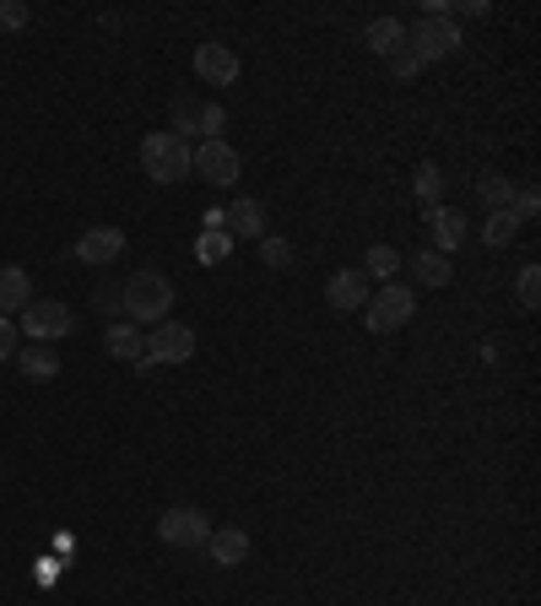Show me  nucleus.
Here are the masks:
<instances>
[{"label": "nucleus", "instance_id": "20", "mask_svg": "<svg viewBox=\"0 0 541 606\" xmlns=\"http://www.w3.org/2000/svg\"><path fill=\"white\" fill-rule=\"evenodd\" d=\"M363 44H369L380 60H390V54H396V49L406 44V27L396 22V16H374V22L363 27Z\"/></svg>", "mask_w": 541, "mask_h": 606}, {"label": "nucleus", "instance_id": "13", "mask_svg": "<svg viewBox=\"0 0 541 606\" xmlns=\"http://www.w3.org/2000/svg\"><path fill=\"white\" fill-rule=\"evenodd\" d=\"M428 228H433L428 250H438V255H455L466 244V211H455V206H428Z\"/></svg>", "mask_w": 541, "mask_h": 606}, {"label": "nucleus", "instance_id": "24", "mask_svg": "<svg viewBox=\"0 0 541 606\" xmlns=\"http://www.w3.org/2000/svg\"><path fill=\"white\" fill-rule=\"evenodd\" d=\"M401 271V255L390 250V244H369L363 250V277H380V282H390Z\"/></svg>", "mask_w": 541, "mask_h": 606}, {"label": "nucleus", "instance_id": "18", "mask_svg": "<svg viewBox=\"0 0 541 606\" xmlns=\"http://www.w3.org/2000/svg\"><path fill=\"white\" fill-rule=\"evenodd\" d=\"M411 277H417L422 288H449V282H455V266H449V255H438V250H417V255H411Z\"/></svg>", "mask_w": 541, "mask_h": 606}, {"label": "nucleus", "instance_id": "26", "mask_svg": "<svg viewBox=\"0 0 541 606\" xmlns=\"http://www.w3.org/2000/svg\"><path fill=\"white\" fill-rule=\"evenodd\" d=\"M261 260H266L270 271H287V266H292V239L266 233V239H261Z\"/></svg>", "mask_w": 541, "mask_h": 606}, {"label": "nucleus", "instance_id": "16", "mask_svg": "<svg viewBox=\"0 0 541 606\" xmlns=\"http://www.w3.org/2000/svg\"><path fill=\"white\" fill-rule=\"evenodd\" d=\"M104 352H109V357H120V363H141V357H146V336H141V325L115 319V325L104 330Z\"/></svg>", "mask_w": 541, "mask_h": 606}, {"label": "nucleus", "instance_id": "30", "mask_svg": "<svg viewBox=\"0 0 541 606\" xmlns=\"http://www.w3.org/2000/svg\"><path fill=\"white\" fill-rule=\"evenodd\" d=\"M509 211H515L520 222H526V217H537V211H541V195L531 190V184H520V190H515V206H509Z\"/></svg>", "mask_w": 541, "mask_h": 606}, {"label": "nucleus", "instance_id": "31", "mask_svg": "<svg viewBox=\"0 0 541 606\" xmlns=\"http://www.w3.org/2000/svg\"><path fill=\"white\" fill-rule=\"evenodd\" d=\"M16 341H22V330L0 314V363H5V357H16Z\"/></svg>", "mask_w": 541, "mask_h": 606}, {"label": "nucleus", "instance_id": "21", "mask_svg": "<svg viewBox=\"0 0 541 606\" xmlns=\"http://www.w3.org/2000/svg\"><path fill=\"white\" fill-rule=\"evenodd\" d=\"M515 190H520V184H515L509 173H482V179H477V201H482L488 211H509V206H515Z\"/></svg>", "mask_w": 541, "mask_h": 606}, {"label": "nucleus", "instance_id": "1", "mask_svg": "<svg viewBox=\"0 0 541 606\" xmlns=\"http://www.w3.org/2000/svg\"><path fill=\"white\" fill-rule=\"evenodd\" d=\"M120 308H125L131 325H163L168 308H173V282L163 271H135L120 288Z\"/></svg>", "mask_w": 541, "mask_h": 606}, {"label": "nucleus", "instance_id": "8", "mask_svg": "<svg viewBox=\"0 0 541 606\" xmlns=\"http://www.w3.org/2000/svg\"><path fill=\"white\" fill-rule=\"evenodd\" d=\"M190 357H195V330H190L184 319L152 325V336H146V363H152V368H163V363H190Z\"/></svg>", "mask_w": 541, "mask_h": 606}, {"label": "nucleus", "instance_id": "28", "mask_svg": "<svg viewBox=\"0 0 541 606\" xmlns=\"http://www.w3.org/2000/svg\"><path fill=\"white\" fill-rule=\"evenodd\" d=\"M27 22H33V11H27L22 0H0V27H5V33H16V27H27Z\"/></svg>", "mask_w": 541, "mask_h": 606}, {"label": "nucleus", "instance_id": "14", "mask_svg": "<svg viewBox=\"0 0 541 606\" xmlns=\"http://www.w3.org/2000/svg\"><path fill=\"white\" fill-rule=\"evenodd\" d=\"M369 293H374V288H369V277H363V271H336V277L325 282V303H330L336 314L363 308V303H369Z\"/></svg>", "mask_w": 541, "mask_h": 606}, {"label": "nucleus", "instance_id": "6", "mask_svg": "<svg viewBox=\"0 0 541 606\" xmlns=\"http://www.w3.org/2000/svg\"><path fill=\"white\" fill-rule=\"evenodd\" d=\"M206 536H212V520H206V509H195V504H173V509H163V520H157V542H163V547L195 553V547H206Z\"/></svg>", "mask_w": 541, "mask_h": 606}, {"label": "nucleus", "instance_id": "5", "mask_svg": "<svg viewBox=\"0 0 541 606\" xmlns=\"http://www.w3.org/2000/svg\"><path fill=\"white\" fill-rule=\"evenodd\" d=\"M411 314H417V293H411V288H401V282H385L380 293H369V303H363V325H369L374 336L401 330Z\"/></svg>", "mask_w": 541, "mask_h": 606}, {"label": "nucleus", "instance_id": "32", "mask_svg": "<svg viewBox=\"0 0 541 606\" xmlns=\"http://www.w3.org/2000/svg\"><path fill=\"white\" fill-rule=\"evenodd\" d=\"M98 308L115 314V308H120V288H98Z\"/></svg>", "mask_w": 541, "mask_h": 606}, {"label": "nucleus", "instance_id": "15", "mask_svg": "<svg viewBox=\"0 0 541 606\" xmlns=\"http://www.w3.org/2000/svg\"><path fill=\"white\" fill-rule=\"evenodd\" d=\"M223 233L228 239H266V206L255 195L233 201V211H223Z\"/></svg>", "mask_w": 541, "mask_h": 606}, {"label": "nucleus", "instance_id": "19", "mask_svg": "<svg viewBox=\"0 0 541 606\" xmlns=\"http://www.w3.org/2000/svg\"><path fill=\"white\" fill-rule=\"evenodd\" d=\"M16 368H22L27 379H55V374H60V352L44 347V341H27V347H16Z\"/></svg>", "mask_w": 541, "mask_h": 606}, {"label": "nucleus", "instance_id": "17", "mask_svg": "<svg viewBox=\"0 0 541 606\" xmlns=\"http://www.w3.org/2000/svg\"><path fill=\"white\" fill-rule=\"evenodd\" d=\"M33 303V277L22 271V266H0V314L11 319V314H22Z\"/></svg>", "mask_w": 541, "mask_h": 606}, {"label": "nucleus", "instance_id": "27", "mask_svg": "<svg viewBox=\"0 0 541 606\" xmlns=\"http://www.w3.org/2000/svg\"><path fill=\"white\" fill-rule=\"evenodd\" d=\"M515 293H520V308H541V271H537V266H526V271H520Z\"/></svg>", "mask_w": 541, "mask_h": 606}, {"label": "nucleus", "instance_id": "10", "mask_svg": "<svg viewBox=\"0 0 541 606\" xmlns=\"http://www.w3.org/2000/svg\"><path fill=\"white\" fill-rule=\"evenodd\" d=\"M239 71H244V65H239V54H233L228 44H201V49H195V76H201L206 87H233Z\"/></svg>", "mask_w": 541, "mask_h": 606}, {"label": "nucleus", "instance_id": "2", "mask_svg": "<svg viewBox=\"0 0 541 606\" xmlns=\"http://www.w3.org/2000/svg\"><path fill=\"white\" fill-rule=\"evenodd\" d=\"M406 49H411L422 65L449 60V54L460 49V22H455V16H444V11H422V16L406 27Z\"/></svg>", "mask_w": 541, "mask_h": 606}, {"label": "nucleus", "instance_id": "11", "mask_svg": "<svg viewBox=\"0 0 541 606\" xmlns=\"http://www.w3.org/2000/svg\"><path fill=\"white\" fill-rule=\"evenodd\" d=\"M125 255V233L120 228H87L82 239H76V260L82 266H109V260H120Z\"/></svg>", "mask_w": 541, "mask_h": 606}, {"label": "nucleus", "instance_id": "9", "mask_svg": "<svg viewBox=\"0 0 541 606\" xmlns=\"http://www.w3.org/2000/svg\"><path fill=\"white\" fill-rule=\"evenodd\" d=\"M239 152L228 147V142H195L190 147V173L195 179H206V184H217V190H228L233 179H239Z\"/></svg>", "mask_w": 541, "mask_h": 606}, {"label": "nucleus", "instance_id": "25", "mask_svg": "<svg viewBox=\"0 0 541 606\" xmlns=\"http://www.w3.org/2000/svg\"><path fill=\"white\" fill-rule=\"evenodd\" d=\"M411 190H417V201H422V206H444V173H438L433 162H422V168H417Z\"/></svg>", "mask_w": 541, "mask_h": 606}, {"label": "nucleus", "instance_id": "12", "mask_svg": "<svg viewBox=\"0 0 541 606\" xmlns=\"http://www.w3.org/2000/svg\"><path fill=\"white\" fill-rule=\"evenodd\" d=\"M206 558H212L217 569H239V563L250 558V531H239V525H212Z\"/></svg>", "mask_w": 541, "mask_h": 606}, {"label": "nucleus", "instance_id": "29", "mask_svg": "<svg viewBox=\"0 0 541 606\" xmlns=\"http://www.w3.org/2000/svg\"><path fill=\"white\" fill-rule=\"evenodd\" d=\"M417 71H422V60H417V54H411V49L401 44V49L390 54V76H396V82H411Z\"/></svg>", "mask_w": 541, "mask_h": 606}, {"label": "nucleus", "instance_id": "23", "mask_svg": "<svg viewBox=\"0 0 541 606\" xmlns=\"http://www.w3.org/2000/svg\"><path fill=\"white\" fill-rule=\"evenodd\" d=\"M233 255V239L223 233V228H201V239H195V260L201 266H223Z\"/></svg>", "mask_w": 541, "mask_h": 606}, {"label": "nucleus", "instance_id": "7", "mask_svg": "<svg viewBox=\"0 0 541 606\" xmlns=\"http://www.w3.org/2000/svg\"><path fill=\"white\" fill-rule=\"evenodd\" d=\"M16 330H22L27 341H44V347H49V341H65V336L76 330V314L60 299H33L22 308V325H16Z\"/></svg>", "mask_w": 541, "mask_h": 606}, {"label": "nucleus", "instance_id": "4", "mask_svg": "<svg viewBox=\"0 0 541 606\" xmlns=\"http://www.w3.org/2000/svg\"><path fill=\"white\" fill-rule=\"evenodd\" d=\"M223 125H228V109L212 104V98H173V136H201V142H223Z\"/></svg>", "mask_w": 541, "mask_h": 606}, {"label": "nucleus", "instance_id": "22", "mask_svg": "<svg viewBox=\"0 0 541 606\" xmlns=\"http://www.w3.org/2000/svg\"><path fill=\"white\" fill-rule=\"evenodd\" d=\"M515 233H520V217H515V211H488V222H482V244H488V250H509Z\"/></svg>", "mask_w": 541, "mask_h": 606}, {"label": "nucleus", "instance_id": "3", "mask_svg": "<svg viewBox=\"0 0 541 606\" xmlns=\"http://www.w3.org/2000/svg\"><path fill=\"white\" fill-rule=\"evenodd\" d=\"M141 168H146V179H157V184L190 179V142L173 136V131H152V136L141 142Z\"/></svg>", "mask_w": 541, "mask_h": 606}]
</instances>
